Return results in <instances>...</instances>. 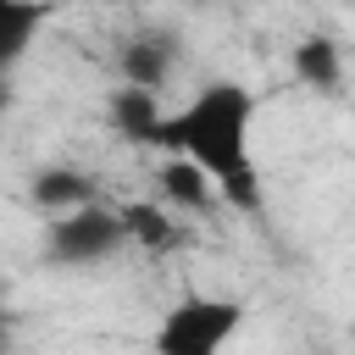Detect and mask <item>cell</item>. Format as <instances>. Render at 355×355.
<instances>
[{"mask_svg": "<svg viewBox=\"0 0 355 355\" xmlns=\"http://www.w3.org/2000/svg\"><path fill=\"white\" fill-rule=\"evenodd\" d=\"M161 155H189L222 194V205L255 216L261 211V172H255V89L239 78L200 83L178 111L161 116L155 133Z\"/></svg>", "mask_w": 355, "mask_h": 355, "instance_id": "obj_1", "label": "cell"}, {"mask_svg": "<svg viewBox=\"0 0 355 355\" xmlns=\"http://www.w3.org/2000/svg\"><path fill=\"white\" fill-rule=\"evenodd\" d=\"M244 316H250V305L239 294H205V288L178 294L161 311V322L150 333V349L155 355H222L244 333Z\"/></svg>", "mask_w": 355, "mask_h": 355, "instance_id": "obj_2", "label": "cell"}, {"mask_svg": "<svg viewBox=\"0 0 355 355\" xmlns=\"http://www.w3.org/2000/svg\"><path fill=\"white\" fill-rule=\"evenodd\" d=\"M128 250V227L116 216V205H72V211H55L50 227H44V244L39 255L61 272H89V266H105L111 255Z\"/></svg>", "mask_w": 355, "mask_h": 355, "instance_id": "obj_3", "label": "cell"}, {"mask_svg": "<svg viewBox=\"0 0 355 355\" xmlns=\"http://www.w3.org/2000/svg\"><path fill=\"white\" fill-rule=\"evenodd\" d=\"M178 33H166V28H144V33H128L122 39V50H116V72H122V83H139V89H161L166 78H172V67H178Z\"/></svg>", "mask_w": 355, "mask_h": 355, "instance_id": "obj_4", "label": "cell"}, {"mask_svg": "<svg viewBox=\"0 0 355 355\" xmlns=\"http://www.w3.org/2000/svg\"><path fill=\"white\" fill-rule=\"evenodd\" d=\"M155 178V200L166 205V211H178V216H200V211H211L222 194H216V183L189 161V155H161V166L150 172Z\"/></svg>", "mask_w": 355, "mask_h": 355, "instance_id": "obj_5", "label": "cell"}, {"mask_svg": "<svg viewBox=\"0 0 355 355\" xmlns=\"http://www.w3.org/2000/svg\"><path fill=\"white\" fill-rule=\"evenodd\" d=\"M161 116H166L161 94H155V89H139V83H116L111 100H105V122H111V133L128 139V144H150V150H155Z\"/></svg>", "mask_w": 355, "mask_h": 355, "instance_id": "obj_6", "label": "cell"}, {"mask_svg": "<svg viewBox=\"0 0 355 355\" xmlns=\"http://www.w3.org/2000/svg\"><path fill=\"white\" fill-rule=\"evenodd\" d=\"M55 6H61V0H0V78H6L17 61H28L39 28L55 17Z\"/></svg>", "mask_w": 355, "mask_h": 355, "instance_id": "obj_7", "label": "cell"}, {"mask_svg": "<svg viewBox=\"0 0 355 355\" xmlns=\"http://www.w3.org/2000/svg\"><path fill=\"white\" fill-rule=\"evenodd\" d=\"M122 227H128V244L133 250H150V255H166L183 244V227H178V211H166L161 200H128L116 205Z\"/></svg>", "mask_w": 355, "mask_h": 355, "instance_id": "obj_8", "label": "cell"}, {"mask_svg": "<svg viewBox=\"0 0 355 355\" xmlns=\"http://www.w3.org/2000/svg\"><path fill=\"white\" fill-rule=\"evenodd\" d=\"M288 67H294V78H300L305 89H316V94H338V83H344V50H338V39H327V33H305V39L294 44Z\"/></svg>", "mask_w": 355, "mask_h": 355, "instance_id": "obj_9", "label": "cell"}, {"mask_svg": "<svg viewBox=\"0 0 355 355\" xmlns=\"http://www.w3.org/2000/svg\"><path fill=\"white\" fill-rule=\"evenodd\" d=\"M28 200H33L44 216H55V211L89 205V200H100V194H94V178L78 172V166H39L33 183H28Z\"/></svg>", "mask_w": 355, "mask_h": 355, "instance_id": "obj_10", "label": "cell"}, {"mask_svg": "<svg viewBox=\"0 0 355 355\" xmlns=\"http://www.w3.org/2000/svg\"><path fill=\"white\" fill-rule=\"evenodd\" d=\"M0 338H6V300H0Z\"/></svg>", "mask_w": 355, "mask_h": 355, "instance_id": "obj_11", "label": "cell"}]
</instances>
